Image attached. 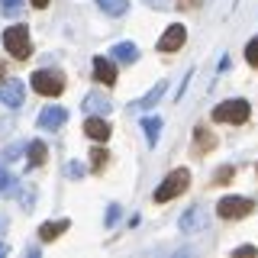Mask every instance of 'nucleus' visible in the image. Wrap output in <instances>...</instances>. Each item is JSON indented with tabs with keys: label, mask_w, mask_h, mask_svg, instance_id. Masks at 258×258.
<instances>
[{
	"label": "nucleus",
	"mask_w": 258,
	"mask_h": 258,
	"mask_svg": "<svg viewBox=\"0 0 258 258\" xmlns=\"http://www.w3.org/2000/svg\"><path fill=\"white\" fill-rule=\"evenodd\" d=\"M187 184H190V171H187V168H174V171L155 187L152 197H155V204H168V200H174L177 194L187 190Z\"/></svg>",
	"instance_id": "f257e3e1"
},
{
	"label": "nucleus",
	"mask_w": 258,
	"mask_h": 258,
	"mask_svg": "<svg viewBox=\"0 0 258 258\" xmlns=\"http://www.w3.org/2000/svg\"><path fill=\"white\" fill-rule=\"evenodd\" d=\"M4 48L13 55L16 61L29 58V29L26 26H7V32H4Z\"/></svg>",
	"instance_id": "f03ea898"
},
{
	"label": "nucleus",
	"mask_w": 258,
	"mask_h": 258,
	"mask_svg": "<svg viewBox=\"0 0 258 258\" xmlns=\"http://www.w3.org/2000/svg\"><path fill=\"white\" fill-rule=\"evenodd\" d=\"M248 119V103L245 100H226L213 110V123H245Z\"/></svg>",
	"instance_id": "7ed1b4c3"
},
{
	"label": "nucleus",
	"mask_w": 258,
	"mask_h": 258,
	"mask_svg": "<svg viewBox=\"0 0 258 258\" xmlns=\"http://www.w3.org/2000/svg\"><path fill=\"white\" fill-rule=\"evenodd\" d=\"M32 91L42 97H58L64 91V78L58 71H36L32 75Z\"/></svg>",
	"instance_id": "20e7f679"
},
{
	"label": "nucleus",
	"mask_w": 258,
	"mask_h": 258,
	"mask_svg": "<svg viewBox=\"0 0 258 258\" xmlns=\"http://www.w3.org/2000/svg\"><path fill=\"white\" fill-rule=\"evenodd\" d=\"M255 210V204L248 197H223L220 204H216V213L223 216V220H242V216H248Z\"/></svg>",
	"instance_id": "39448f33"
},
{
	"label": "nucleus",
	"mask_w": 258,
	"mask_h": 258,
	"mask_svg": "<svg viewBox=\"0 0 258 258\" xmlns=\"http://www.w3.org/2000/svg\"><path fill=\"white\" fill-rule=\"evenodd\" d=\"M184 39H187V29H184L181 23H171L158 39V52H177V48L184 45Z\"/></svg>",
	"instance_id": "423d86ee"
},
{
	"label": "nucleus",
	"mask_w": 258,
	"mask_h": 258,
	"mask_svg": "<svg viewBox=\"0 0 258 258\" xmlns=\"http://www.w3.org/2000/svg\"><path fill=\"white\" fill-rule=\"evenodd\" d=\"M0 103H4V107H10V110L23 107V84L16 78H10V81H4V84H0Z\"/></svg>",
	"instance_id": "0eeeda50"
},
{
	"label": "nucleus",
	"mask_w": 258,
	"mask_h": 258,
	"mask_svg": "<svg viewBox=\"0 0 258 258\" xmlns=\"http://www.w3.org/2000/svg\"><path fill=\"white\" fill-rule=\"evenodd\" d=\"M64 119H68V110L64 107H45L42 113H39V129H58V126H64Z\"/></svg>",
	"instance_id": "6e6552de"
},
{
	"label": "nucleus",
	"mask_w": 258,
	"mask_h": 258,
	"mask_svg": "<svg viewBox=\"0 0 258 258\" xmlns=\"http://www.w3.org/2000/svg\"><path fill=\"white\" fill-rule=\"evenodd\" d=\"M94 78L100 81V84H116V64H113V58H103V55H97L94 58Z\"/></svg>",
	"instance_id": "1a4fd4ad"
},
{
	"label": "nucleus",
	"mask_w": 258,
	"mask_h": 258,
	"mask_svg": "<svg viewBox=\"0 0 258 258\" xmlns=\"http://www.w3.org/2000/svg\"><path fill=\"white\" fill-rule=\"evenodd\" d=\"M91 116H103V113H110V97L107 94H97V91H91V94H84V103H81Z\"/></svg>",
	"instance_id": "9d476101"
},
{
	"label": "nucleus",
	"mask_w": 258,
	"mask_h": 258,
	"mask_svg": "<svg viewBox=\"0 0 258 258\" xmlns=\"http://www.w3.org/2000/svg\"><path fill=\"white\" fill-rule=\"evenodd\" d=\"M84 136H91L94 142H107L110 139V123L103 116H87L84 119Z\"/></svg>",
	"instance_id": "9b49d317"
},
{
	"label": "nucleus",
	"mask_w": 258,
	"mask_h": 258,
	"mask_svg": "<svg viewBox=\"0 0 258 258\" xmlns=\"http://www.w3.org/2000/svg\"><path fill=\"white\" fill-rule=\"evenodd\" d=\"M165 91H168V81L161 78V81H158V84L152 87V91L145 94V97H139V100H133V110H152V107H155V103L161 100V97H165Z\"/></svg>",
	"instance_id": "f8f14e48"
},
{
	"label": "nucleus",
	"mask_w": 258,
	"mask_h": 258,
	"mask_svg": "<svg viewBox=\"0 0 258 258\" xmlns=\"http://www.w3.org/2000/svg\"><path fill=\"white\" fill-rule=\"evenodd\" d=\"M207 226V210L204 207H190L187 213L181 216V229L184 232H197V229H204Z\"/></svg>",
	"instance_id": "ddd939ff"
},
{
	"label": "nucleus",
	"mask_w": 258,
	"mask_h": 258,
	"mask_svg": "<svg viewBox=\"0 0 258 258\" xmlns=\"http://www.w3.org/2000/svg\"><path fill=\"white\" fill-rule=\"evenodd\" d=\"M136 55H139V48H136L133 42H116V45L110 48V58L119 61V64H133Z\"/></svg>",
	"instance_id": "4468645a"
},
{
	"label": "nucleus",
	"mask_w": 258,
	"mask_h": 258,
	"mask_svg": "<svg viewBox=\"0 0 258 258\" xmlns=\"http://www.w3.org/2000/svg\"><path fill=\"white\" fill-rule=\"evenodd\" d=\"M68 226H71L68 220H58V223H55V220H52V223H42V226H39V239H42V242H52V239H58L61 232L68 229Z\"/></svg>",
	"instance_id": "2eb2a0df"
},
{
	"label": "nucleus",
	"mask_w": 258,
	"mask_h": 258,
	"mask_svg": "<svg viewBox=\"0 0 258 258\" xmlns=\"http://www.w3.org/2000/svg\"><path fill=\"white\" fill-rule=\"evenodd\" d=\"M97 7L107 16H123L129 10V0H97Z\"/></svg>",
	"instance_id": "dca6fc26"
},
{
	"label": "nucleus",
	"mask_w": 258,
	"mask_h": 258,
	"mask_svg": "<svg viewBox=\"0 0 258 258\" xmlns=\"http://www.w3.org/2000/svg\"><path fill=\"white\" fill-rule=\"evenodd\" d=\"M142 129H145V142L155 145L158 142V133H161V119L158 116H145L142 119Z\"/></svg>",
	"instance_id": "f3484780"
},
{
	"label": "nucleus",
	"mask_w": 258,
	"mask_h": 258,
	"mask_svg": "<svg viewBox=\"0 0 258 258\" xmlns=\"http://www.w3.org/2000/svg\"><path fill=\"white\" fill-rule=\"evenodd\" d=\"M45 152H48V149H45V142H39V139H36V142H29V145H26L29 165H42V161H45Z\"/></svg>",
	"instance_id": "a211bd4d"
},
{
	"label": "nucleus",
	"mask_w": 258,
	"mask_h": 258,
	"mask_svg": "<svg viewBox=\"0 0 258 258\" xmlns=\"http://www.w3.org/2000/svg\"><path fill=\"white\" fill-rule=\"evenodd\" d=\"M0 10H4V16H20L26 10V4L23 0H0Z\"/></svg>",
	"instance_id": "6ab92c4d"
},
{
	"label": "nucleus",
	"mask_w": 258,
	"mask_h": 258,
	"mask_svg": "<svg viewBox=\"0 0 258 258\" xmlns=\"http://www.w3.org/2000/svg\"><path fill=\"white\" fill-rule=\"evenodd\" d=\"M197 149H200V152L213 149V136H210L207 129H204V126H197Z\"/></svg>",
	"instance_id": "aec40b11"
},
{
	"label": "nucleus",
	"mask_w": 258,
	"mask_h": 258,
	"mask_svg": "<svg viewBox=\"0 0 258 258\" xmlns=\"http://www.w3.org/2000/svg\"><path fill=\"white\" fill-rule=\"evenodd\" d=\"M245 61L252 64V68H258V36L252 39V42L245 45Z\"/></svg>",
	"instance_id": "412c9836"
},
{
	"label": "nucleus",
	"mask_w": 258,
	"mask_h": 258,
	"mask_svg": "<svg viewBox=\"0 0 258 258\" xmlns=\"http://www.w3.org/2000/svg\"><path fill=\"white\" fill-rule=\"evenodd\" d=\"M0 190H4V194H13L16 190V177H10L4 168H0Z\"/></svg>",
	"instance_id": "4be33fe9"
},
{
	"label": "nucleus",
	"mask_w": 258,
	"mask_h": 258,
	"mask_svg": "<svg viewBox=\"0 0 258 258\" xmlns=\"http://www.w3.org/2000/svg\"><path fill=\"white\" fill-rule=\"evenodd\" d=\"M103 165H107V152H103V149H94L91 152V168H94V171H100Z\"/></svg>",
	"instance_id": "5701e85b"
},
{
	"label": "nucleus",
	"mask_w": 258,
	"mask_h": 258,
	"mask_svg": "<svg viewBox=\"0 0 258 258\" xmlns=\"http://www.w3.org/2000/svg\"><path fill=\"white\" fill-rule=\"evenodd\" d=\"M119 220V207L116 204H110V210H107V216H103V223H107V226H113V223H116Z\"/></svg>",
	"instance_id": "b1692460"
},
{
	"label": "nucleus",
	"mask_w": 258,
	"mask_h": 258,
	"mask_svg": "<svg viewBox=\"0 0 258 258\" xmlns=\"http://www.w3.org/2000/svg\"><path fill=\"white\" fill-rule=\"evenodd\" d=\"M229 177H232V168H229V165H223L220 171H216V184H226Z\"/></svg>",
	"instance_id": "393cba45"
},
{
	"label": "nucleus",
	"mask_w": 258,
	"mask_h": 258,
	"mask_svg": "<svg viewBox=\"0 0 258 258\" xmlns=\"http://www.w3.org/2000/svg\"><path fill=\"white\" fill-rule=\"evenodd\" d=\"M20 152H23V145H10L4 155H7V161H13V158H20Z\"/></svg>",
	"instance_id": "a878e982"
},
{
	"label": "nucleus",
	"mask_w": 258,
	"mask_h": 258,
	"mask_svg": "<svg viewBox=\"0 0 258 258\" xmlns=\"http://www.w3.org/2000/svg\"><path fill=\"white\" fill-rule=\"evenodd\" d=\"M239 255H258V248L255 245H242V248H236V258Z\"/></svg>",
	"instance_id": "bb28decb"
},
{
	"label": "nucleus",
	"mask_w": 258,
	"mask_h": 258,
	"mask_svg": "<svg viewBox=\"0 0 258 258\" xmlns=\"http://www.w3.org/2000/svg\"><path fill=\"white\" fill-rule=\"evenodd\" d=\"M32 7H39V10H42V7H48V0H32Z\"/></svg>",
	"instance_id": "cd10ccee"
},
{
	"label": "nucleus",
	"mask_w": 258,
	"mask_h": 258,
	"mask_svg": "<svg viewBox=\"0 0 258 258\" xmlns=\"http://www.w3.org/2000/svg\"><path fill=\"white\" fill-rule=\"evenodd\" d=\"M7 78V68H4V61H0V81H4Z\"/></svg>",
	"instance_id": "c85d7f7f"
}]
</instances>
